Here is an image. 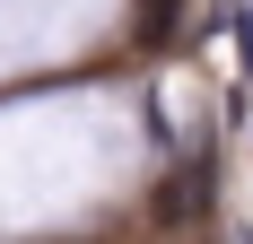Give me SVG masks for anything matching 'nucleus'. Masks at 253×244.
<instances>
[{"label": "nucleus", "mask_w": 253, "mask_h": 244, "mask_svg": "<svg viewBox=\"0 0 253 244\" xmlns=\"http://www.w3.org/2000/svg\"><path fill=\"white\" fill-rule=\"evenodd\" d=\"M210 201H218V157H210V148H192V157H183V166L149 192V218L183 236V227H201V218H210Z\"/></svg>", "instance_id": "f257e3e1"}, {"label": "nucleus", "mask_w": 253, "mask_h": 244, "mask_svg": "<svg viewBox=\"0 0 253 244\" xmlns=\"http://www.w3.org/2000/svg\"><path fill=\"white\" fill-rule=\"evenodd\" d=\"M175 9L183 0H140V44H175Z\"/></svg>", "instance_id": "f03ea898"}]
</instances>
